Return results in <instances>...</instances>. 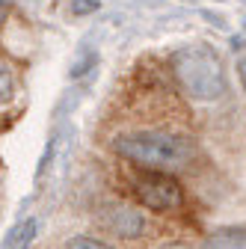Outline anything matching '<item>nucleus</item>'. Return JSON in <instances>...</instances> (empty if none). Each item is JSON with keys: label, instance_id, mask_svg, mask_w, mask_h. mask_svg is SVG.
I'll use <instances>...</instances> for the list:
<instances>
[{"label": "nucleus", "instance_id": "nucleus-1", "mask_svg": "<svg viewBox=\"0 0 246 249\" xmlns=\"http://www.w3.org/2000/svg\"><path fill=\"white\" fill-rule=\"evenodd\" d=\"M116 154L125 158L145 172H172L187 166L193 158V140L184 134H169V131H140V134H125L113 142Z\"/></svg>", "mask_w": 246, "mask_h": 249}, {"label": "nucleus", "instance_id": "nucleus-2", "mask_svg": "<svg viewBox=\"0 0 246 249\" xmlns=\"http://www.w3.org/2000/svg\"><path fill=\"white\" fill-rule=\"evenodd\" d=\"M172 69H175V77H178L181 89L187 92L190 98L213 101V98H220L226 92L223 62H220L217 53H213L211 48H205V45L178 51L175 59H172Z\"/></svg>", "mask_w": 246, "mask_h": 249}, {"label": "nucleus", "instance_id": "nucleus-3", "mask_svg": "<svg viewBox=\"0 0 246 249\" xmlns=\"http://www.w3.org/2000/svg\"><path fill=\"white\" fill-rule=\"evenodd\" d=\"M134 193L137 199L148 208V211H158V213H166V211H175L181 208L184 202V193H181V184L169 175V172H140L134 178Z\"/></svg>", "mask_w": 246, "mask_h": 249}, {"label": "nucleus", "instance_id": "nucleus-4", "mask_svg": "<svg viewBox=\"0 0 246 249\" xmlns=\"http://www.w3.org/2000/svg\"><path fill=\"white\" fill-rule=\"evenodd\" d=\"M104 223H107V229H113L119 237H137V234H142V229H145L142 216H140L137 211L125 208V205H119V208H107Z\"/></svg>", "mask_w": 246, "mask_h": 249}, {"label": "nucleus", "instance_id": "nucleus-5", "mask_svg": "<svg viewBox=\"0 0 246 249\" xmlns=\"http://www.w3.org/2000/svg\"><path fill=\"white\" fill-rule=\"evenodd\" d=\"M202 249H246V226H223L213 229Z\"/></svg>", "mask_w": 246, "mask_h": 249}, {"label": "nucleus", "instance_id": "nucleus-6", "mask_svg": "<svg viewBox=\"0 0 246 249\" xmlns=\"http://www.w3.org/2000/svg\"><path fill=\"white\" fill-rule=\"evenodd\" d=\"M36 229H39L36 220H24L21 226L12 229V234H6L3 249H27L30 243H33V237H36Z\"/></svg>", "mask_w": 246, "mask_h": 249}, {"label": "nucleus", "instance_id": "nucleus-7", "mask_svg": "<svg viewBox=\"0 0 246 249\" xmlns=\"http://www.w3.org/2000/svg\"><path fill=\"white\" fill-rule=\"evenodd\" d=\"M15 98V74L9 71V66L0 62V107H6Z\"/></svg>", "mask_w": 246, "mask_h": 249}, {"label": "nucleus", "instance_id": "nucleus-8", "mask_svg": "<svg viewBox=\"0 0 246 249\" xmlns=\"http://www.w3.org/2000/svg\"><path fill=\"white\" fill-rule=\"evenodd\" d=\"M69 249H113V246L104 243V240L89 237V234H80V237H71L69 240Z\"/></svg>", "mask_w": 246, "mask_h": 249}, {"label": "nucleus", "instance_id": "nucleus-9", "mask_svg": "<svg viewBox=\"0 0 246 249\" xmlns=\"http://www.w3.org/2000/svg\"><path fill=\"white\" fill-rule=\"evenodd\" d=\"M101 6V0H71V15H89Z\"/></svg>", "mask_w": 246, "mask_h": 249}, {"label": "nucleus", "instance_id": "nucleus-10", "mask_svg": "<svg viewBox=\"0 0 246 249\" xmlns=\"http://www.w3.org/2000/svg\"><path fill=\"white\" fill-rule=\"evenodd\" d=\"M237 69H240V77H243V89H246V53L237 59Z\"/></svg>", "mask_w": 246, "mask_h": 249}, {"label": "nucleus", "instance_id": "nucleus-11", "mask_svg": "<svg viewBox=\"0 0 246 249\" xmlns=\"http://www.w3.org/2000/svg\"><path fill=\"white\" fill-rule=\"evenodd\" d=\"M3 15H6V3L0 0V24H3Z\"/></svg>", "mask_w": 246, "mask_h": 249}]
</instances>
